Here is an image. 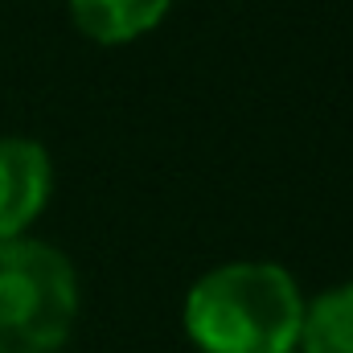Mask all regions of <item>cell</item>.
<instances>
[{
    "label": "cell",
    "mask_w": 353,
    "mask_h": 353,
    "mask_svg": "<svg viewBox=\"0 0 353 353\" xmlns=\"http://www.w3.org/2000/svg\"><path fill=\"white\" fill-rule=\"evenodd\" d=\"M304 300L275 263H226L185 296V329L201 353H296Z\"/></svg>",
    "instance_id": "obj_1"
},
{
    "label": "cell",
    "mask_w": 353,
    "mask_h": 353,
    "mask_svg": "<svg viewBox=\"0 0 353 353\" xmlns=\"http://www.w3.org/2000/svg\"><path fill=\"white\" fill-rule=\"evenodd\" d=\"M79 321L70 259L37 239H0V353H54Z\"/></svg>",
    "instance_id": "obj_2"
},
{
    "label": "cell",
    "mask_w": 353,
    "mask_h": 353,
    "mask_svg": "<svg viewBox=\"0 0 353 353\" xmlns=\"http://www.w3.org/2000/svg\"><path fill=\"white\" fill-rule=\"evenodd\" d=\"M50 197V157L33 140H0V239H17Z\"/></svg>",
    "instance_id": "obj_3"
},
{
    "label": "cell",
    "mask_w": 353,
    "mask_h": 353,
    "mask_svg": "<svg viewBox=\"0 0 353 353\" xmlns=\"http://www.w3.org/2000/svg\"><path fill=\"white\" fill-rule=\"evenodd\" d=\"M169 4L173 0H70V12L87 37L103 46H123L157 29Z\"/></svg>",
    "instance_id": "obj_4"
},
{
    "label": "cell",
    "mask_w": 353,
    "mask_h": 353,
    "mask_svg": "<svg viewBox=\"0 0 353 353\" xmlns=\"http://www.w3.org/2000/svg\"><path fill=\"white\" fill-rule=\"evenodd\" d=\"M304 353H353V283L321 292L304 308L300 345Z\"/></svg>",
    "instance_id": "obj_5"
}]
</instances>
